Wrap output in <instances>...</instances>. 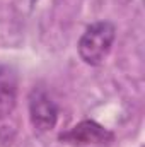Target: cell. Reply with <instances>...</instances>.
Listing matches in <instances>:
<instances>
[{
    "label": "cell",
    "instance_id": "4",
    "mask_svg": "<svg viewBox=\"0 0 145 147\" xmlns=\"http://www.w3.org/2000/svg\"><path fill=\"white\" fill-rule=\"evenodd\" d=\"M17 103V75L7 67L0 65V120L7 118Z\"/></svg>",
    "mask_w": 145,
    "mask_h": 147
},
{
    "label": "cell",
    "instance_id": "2",
    "mask_svg": "<svg viewBox=\"0 0 145 147\" xmlns=\"http://www.w3.org/2000/svg\"><path fill=\"white\" fill-rule=\"evenodd\" d=\"M29 118L38 132H50L58 121V106L44 89H33L28 98Z\"/></svg>",
    "mask_w": 145,
    "mask_h": 147
},
{
    "label": "cell",
    "instance_id": "3",
    "mask_svg": "<svg viewBox=\"0 0 145 147\" xmlns=\"http://www.w3.org/2000/svg\"><path fill=\"white\" fill-rule=\"evenodd\" d=\"M114 134L94 120H82L68 132L60 135V140L75 146H103L113 142Z\"/></svg>",
    "mask_w": 145,
    "mask_h": 147
},
{
    "label": "cell",
    "instance_id": "1",
    "mask_svg": "<svg viewBox=\"0 0 145 147\" xmlns=\"http://www.w3.org/2000/svg\"><path fill=\"white\" fill-rule=\"evenodd\" d=\"M116 38V28L109 21H99L91 24L79 39L77 50L84 63L91 67L101 65L109 55Z\"/></svg>",
    "mask_w": 145,
    "mask_h": 147
}]
</instances>
